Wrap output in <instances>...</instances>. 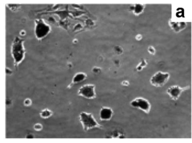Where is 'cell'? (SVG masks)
<instances>
[{"label": "cell", "instance_id": "1", "mask_svg": "<svg viewBox=\"0 0 192 143\" xmlns=\"http://www.w3.org/2000/svg\"><path fill=\"white\" fill-rule=\"evenodd\" d=\"M24 40L19 37H16L12 42L11 54L14 60V65L18 67L25 56L26 50L24 47Z\"/></svg>", "mask_w": 192, "mask_h": 143}, {"label": "cell", "instance_id": "2", "mask_svg": "<svg viewBox=\"0 0 192 143\" xmlns=\"http://www.w3.org/2000/svg\"><path fill=\"white\" fill-rule=\"evenodd\" d=\"M79 119L85 132H87L88 130L94 128H98L100 129L103 128L102 125L98 123L94 117L90 113L81 112L79 114Z\"/></svg>", "mask_w": 192, "mask_h": 143}, {"label": "cell", "instance_id": "3", "mask_svg": "<svg viewBox=\"0 0 192 143\" xmlns=\"http://www.w3.org/2000/svg\"><path fill=\"white\" fill-rule=\"evenodd\" d=\"M35 37L39 41H41L46 37L51 32V27L42 19L35 20Z\"/></svg>", "mask_w": 192, "mask_h": 143}, {"label": "cell", "instance_id": "4", "mask_svg": "<svg viewBox=\"0 0 192 143\" xmlns=\"http://www.w3.org/2000/svg\"><path fill=\"white\" fill-rule=\"evenodd\" d=\"M170 77V75L168 73L158 71L150 78V83L154 86L162 87L169 81Z\"/></svg>", "mask_w": 192, "mask_h": 143}, {"label": "cell", "instance_id": "5", "mask_svg": "<svg viewBox=\"0 0 192 143\" xmlns=\"http://www.w3.org/2000/svg\"><path fill=\"white\" fill-rule=\"evenodd\" d=\"M130 106L133 108H137L144 112L146 114H149L151 109V105L147 99L142 97H137L130 102Z\"/></svg>", "mask_w": 192, "mask_h": 143}, {"label": "cell", "instance_id": "6", "mask_svg": "<svg viewBox=\"0 0 192 143\" xmlns=\"http://www.w3.org/2000/svg\"><path fill=\"white\" fill-rule=\"evenodd\" d=\"M77 94L88 99H95L96 95L95 92V85L93 84H86L79 88Z\"/></svg>", "mask_w": 192, "mask_h": 143}, {"label": "cell", "instance_id": "7", "mask_svg": "<svg viewBox=\"0 0 192 143\" xmlns=\"http://www.w3.org/2000/svg\"><path fill=\"white\" fill-rule=\"evenodd\" d=\"M190 88L189 86L185 87H180L178 85H173L169 87L167 90L166 93L173 101H177L180 97L181 94L185 90Z\"/></svg>", "mask_w": 192, "mask_h": 143}, {"label": "cell", "instance_id": "8", "mask_svg": "<svg viewBox=\"0 0 192 143\" xmlns=\"http://www.w3.org/2000/svg\"><path fill=\"white\" fill-rule=\"evenodd\" d=\"M113 115V111L110 107H103L99 112V118L101 121H109L112 119Z\"/></svg>", "mask_w": 192, "mask_h": 143}, {"label": "cell", "instance_id": "9", "mask_svg": "<svg viewBox=\"0 0 192 143\" xmlns=\"http://www.w3.org/2000/svg\"><path fill=\"white\" fill-rule=\"evenodd\" d=\"M86 73H76L75 76L72 79V83L67 86V88L71 89L72 85L76 84H79V83L85 81L86 79Z\"/></svg>", "mask_w": 192, "mask_h": 143}, {"label": "cell", "instance_id": "10", "mask_svg": "<svg viewBox=\"0 0 192 143\" xmlns=\"http://www.w3.org/2000/svg\"><path fill=\"white\" fill-rule=\"evenodd\" d=\"M169 24L173 31L177 33L184 30L187 27V24L184 22H174L170 20Z\"/></svg>", "mask_w": 192, "mask_h": 143}, {"label": "cell", "instance_id": "11", "mask_svg": "<svg viewBox=\"0 0 192 143\" xmlns=\"http://www.w3.org/2000/svg\"><path fill=\"white\" fill-rule=\"evenodd\" d=\"M145 8V5L141 4H135L130 6V10L133 12L134 15L139 16L141 14Z\"/></svg>", "mask_w": 192, "mask_h": 143}, {"label": "cell", "instance_id": "12", "mask_svg": "<svg viewBox=\"0 0 192 143\" xmlns=\"http://www.w3.org/2000/svg\"><path fill=\"white\" fill-rule=\"evenodd\" d=\"M52 115H53V113L51 110L47 109V108L43 109L39 114L41 117L42 119H46L50 117Z\"/></svg>", "mask_w": 192, "mask_h": 143}, {"label": "cell", "instance_id": "13", "mask_svg": "<svg viewBox=\"0 0 192 143\" xmlns=\"http://www.w3.org/2000/svg\"><path fill=\"white\" fill-rule=\"evenodd\" d=\"M147 64H148L147 61H146L144 59L141 60V61L139 62L138 65L136 66V70L138 71H141V70L147 66Z\"/></svg>", "mask_w": 192, "mask_h": 143}, {"label": "cell", "instance_id": "14", "mask_svg": "<svg viewBox=\"0 0 192 143\" xmlns=\"http://www.w3.org/2000/svg\"><path fill=\"white\" fill-rule=\"evenodd\" d=\"M7 6H8V8L12 11H15L16 10H18L20 7V5H18L16 4H14V5L9 4V5H7Z\"/></svg>", "mask_w": 192, "mask_h": 143}, {"label": "cell", "instance_id": "15", "mask_svg": "<svg viewBox=\"0 0 192 143\" xmlns=\"http://www.w3.org/2000/svg\"><path fill=\"white\" fill-rule=\"evenodd\" d=\"M114 50L115 51V52L117 54H122L123 50V49L120 46H115L114 48Z\"/></svg>", "mask_w": 192, "mask_h": 143}, {"label": "cell", "instance_id": "16", "mask_svg": "<svg viewBox=\"0 0 192 143\" xmlns=\"http://www.w3.org/2000/svg\"><path fill=\"white\" fill-rule=\"evenodd\" d=\"M42 125L41 124H36L34 125L33 126V128L34 130L35 131H37V132H39V131H41L42 130Z\"/></svg>", "mask_w": 192, "mask_h": 143}, {"label": "cell", "instance_id": "17", "mask_svg": "<svg viewBox=\"0 0 192 143\" xmlns=\"http://www.w3.org/2000/svg\"><path fill=\"white\" fill-rule=\"evenodd\" d=\"M102 71V69L99 67H94L92 69V72L95 74L100 73Z\"/></svg>", "mask_w": 192, "mask_h": 143}, {"label": "cell", "instance_id": "18", "mask_svg": "<svg viewBox=\"0 0 192 143\" xmlns=\"http://www.w3.org/2000/svg\"><path fill=\"white\" fill-rule=\"evenodd\" d=\"M32 103V100L29 98H27L24 101V105L26 107H29V106H31Z\"/></svg>", "mask_w": 192, "mask_h": 143}, {"label": "cell", "instance_id": "19", "mask_svg": "<svg viewBox=\"0 0 192 143\" xmlns=\"http://www.w3.org/2000/svg\"><path fill=\"white\" fill-rule=\"evenodd\" d=\"M148 51L150 54H153V55L155 54L156 52V49L153 46H149L148 48Z\"/></svg>", "mask_w": 192, "mask_h": 143}, {"label": "cell", "instance_id": "20", "mask_svg": "<svg viewBox=\"0 0 192 143\" xmlns=\"http://www.w3.org/2000/svg\"><path fill=\"white\" fill-rule=\"evenodd\" d=\"M6 73L8 75H12V73H13V72L12 71V70L10 69H9V68H8V67H6Z\"/></svg>", "mask_w": 192, "mask_h": 143}, {"label": "cell", "instance_id": "21", "mask_svg": "<svg viewBox=\"0 0 192 143\" xmlns=\"http://www.w3.org/2000/svg\"><path fill=\"white\" fill-rule=\"evenodd\" d=\"M12 101L10 99H8L6 100V105H7L8 106L10 107V106H12Z\"/></svg>", "mask_w": 192, "mask_h": 143}, {"label": "cell", "instance_id": "22", "mask_svg": "<svg viewBox=\"0 0 192 143\" xmlns=\"http://www.w3.org/2000/svg\"><path fill=\"white\" fill-rule=\"evenodd\" d=\"M122 85L123 86H129L130 84L129 82L127 80H125V81H123L121 83Z\"/></svg>", "mask_w": 192, "mask_h": 143}, {"label": "cell", "instance_id": "23", "mask_svg": "<svg viewBox=\"0 0 192 143\" xmlns=\"http://www.w3.org/2000/svg\"><path fill=\"white\" fill-rule=\"evenodd\" d=\"M34 138H35V136L33 135V134H28L25 136V138H27V139H33Z\"/></svg>", "mask_w": 192, "mask_h": 143}, {"label": "cell", "instance_id": "24", "mask_svg": "<svg viewBox=\"0 0 192 143\" xmlns=\"http://www.w3.org/2000/svg\"><path fill=\"white\" fill-rule=\"evenodd\" d=\"M135 38L137 40V41H140L141 39L143 38V36L141 34H137L136 36V37H135Z\"/></svg>", "mask_w": 192, "mask_h": 143}, {"label": "cell", "instance_id": "25", "mask_svg": "<svg viewBox=\"0 0 192 143\" xmlns=\"http://www.w3.org/2000/svg\"><path fill=\"white\" fill-rule=\"evenodd\" d=\"M20 35L21 36H25L26 35V31H25L24 30H22L21 31H20Z\"/></svg>", "mask_w": 192, "mask_h": 143}, {"label": "cell", "instance_id": "26", "mask_svg": "<svg viewBox=\"0 0 192 143\" xmlns=\"http://www.w3.org/2000/svg\"><path fill=\"white\" fill-rule=\"evenodd\" d=\"M73 43H75V44H76V43H77V39H75V40L73 41Z\"/></svg>", "mask_w": 192, "mask_h": 143}]
</instances>
